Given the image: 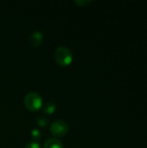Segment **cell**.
<instances>
[{
	"mask_svg": "<svg viewBox=\"0 0 147 148\" xmlns=\"http://www.w3.org/2000/svg\"><path fill=\"white\" fill-rule=\"evenodd\" d=\"M55 61L61 66H68L73 62L72 51L66 46H60L55 50Z\"/></svg>",
	"mask_w": 147,
	"mask_h": 148,
	"instance_id": "obj_1",
	"label": "cell"
},
{
	"mask_svg": "<svg viewBox=\"0 0 147 148\" xmlns=\"http://www.w3.org/2000/svg\"><path fill=\"white\" fill-rule=\"evenodd\" d=\"M24 105L26 108L31 112L37 111L42 107V97L35 92L29 93L26 95L24 98Z\"/></svg>",
	"mask_w": 147,
	"mask_h": 148,
	"instance_id": "obj_2",
	"label": "cell"
},
{
	"mask_svg": "<svg viewBox=\"0 0 147 148\" xmlns=\"http://www.w3.org/2000/svg\"><path fill=\"white\" fill-rule=\"evenodd\" d=\"M68 124L62 120H58L54 121L49 127L50 133L52 135H54L55 137H62L64 136L68 131Z\"/></svg>",
	"mask_w": 147,
	"mask_h": 148,
	"instance_id": "obj_3",
	"label": "cell"
},
{
	"mask_svg": "<svg viewBox=\"0 0 147 148\" xmlns=\"http://www.w3.org/2000/svg\"><path fill=\"white\" fill-rule=\"evenodd\" d=\"M43 41V35L40 31H34L29 37V43L31 47H38Z\"/></svg>",
	"mask_w": 147,
	"mask_h": 148,
	"instance_id": "obj_4",
	"label": "cell"
},
{
	"mask_svg": "<svg viewBox=\"0 0 147 148\" xmlns=\"http://www.w3.org/2000/svg\"><path fill=\"white\" fill-rule=\"evenodd\" d=\"M42 148H64L63 144L56 138H51L45 141Z\"/></svg>",
	"mask_w": 147,
	"mask_h": 148,
	"instance_id": "obj_5",
	"label": "cell"
},
{
	"mask_svg": "<svg viewBox=\"0 0 147 148\" xmlns=\"http://www.w3.org/2000/svg\"><path fill=\"white\" fill-rule=\"evenodd\" d=\"M55 105L53 103V102H47L45 104H43V106L42 107V113L44 114H52L55 113Z\"/></svg>",
	"mask_w": 147,
	"mask_h": 148,
	"instance_id": "obj_6",
	"label": "cell"
},
{
	"mask_svg": "<svg viewBox=\"0 0 147 148\" xmlns=\"http://www.w3.org/2000/svg\"><path fill=\"white\" fill-rule=\"evenodd\" d=\"M36 123L37 124L38 127H46V126L49 124V120H48L45 116L40 115V116H38V117L36 119Z\"/></svg>",
	"mask_w": 147,
	"mask_h": 148,
	"instance_id": "obj_7",
	"label": "cell"
},
{
	"mask_svg": "<svg viewBox=\"0 0 147 148\" xmlns=\"http://www.w3.org/2000/svg\"><path fill=\"white\" fill-rule=\"evenodd\" d=\"M30 136L33 139V141H37L41 138V132L38 129H33L31 131Z\"/></svg>",
	"mask_w": 147,
	"mask_h": 148,
	"instance_id": "obj_8",
	"label": "cell"
},
{
	"mask_svg": "<svg viewBox=\"0 0 147 148\" xmlns=\"http://www.w3.org/2000/svg\"><path fill=\"white\" fill-rule=\"evenodd\" d=\"M92 1L91 0H76L75 1V3L81 6V7H83V6H86L89 3H91Z\"/></svg>",
	"mask_w": 147,
	"mask_h": 148,
	"instance_id": "obj_9",
	"label": "cell"
},
{
	"mask_svg": "<svg viewBox=\"0 0 147 148\" xmlns=\"http://www.w3.org/2000/svg\"><path fill=\"white\" fill-rule=\"evenodd\" d=\"M25 148H42V147L37 141H30L25 146Z\"/></svg>",
	"mask_w": 147,
	"mask_h": 148,
	"instance_id": "obj_10",
	"label": "cell"
}]
</instances>
